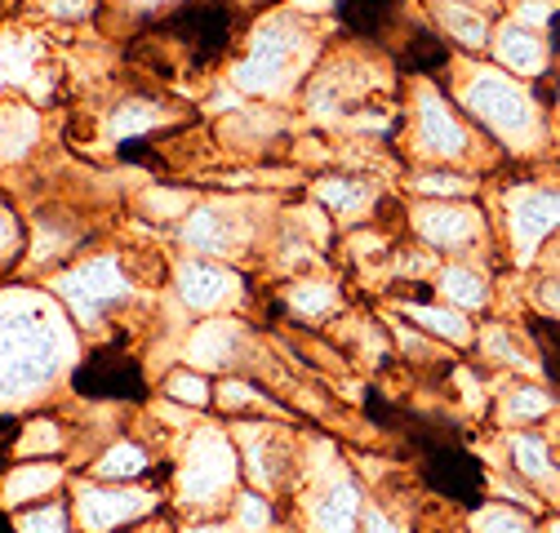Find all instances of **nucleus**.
I'll return each mask as SVG.
<instances>
[{
	"label": "nucleus",
	"mask_w": 560,
	"mask_h": 533,
	"mask_svg": "<svg viewBox=\"0 0 560 533\" xmlns=\"http://www.w3.org/2000/svg\"><path fill=\"white\" fill-rule=\"evenodd\" d=\"M471 111L499 133V139L516 143V147H529L534 143V133H538V107L529 98V90L503 81V76H476L471 94H467Z\"/></svg>",
	"instance_id": "f257e3e1"
},
{
	"label": "nucleus",
	"mask_w": 560,
	"mask_h": 533,
	"mask_svg": "<svg viewBox=\"0 0 560 533\" xmlns=\"http://www.w3.org/2000/svg\"><path fill=\"white\" fill-rule=\"evenodd\" d=\"M232 32L236 23L223 0H196V5H183L165 23V36H174L191 62H214L232 45Z\"/></svg>",
	"instance_id": "f03ea898"
},
{
	"label": "nucleus",
	"mask_w": 560,
	"mask_h": 533,
	"mask_svg": "<svg viewBox=\"0 0 560 533\" xmlns=\"http://www.w3.org/2000/svg\"><path fill=\"white\" fill-rule=\"evenodd\" d=\"M77 391L103 395V400H129V395H143V378H138V369L129 365V356L94 352L85 360V369L77 374Z\"/></svg>",
	"instance_id": "7ed1b4c3"
},
{
	"label": "nucleus",
	"mask_w": 560,
	"mask_h": 533,
	"mask_svg": "<svg viewBox=\"0 0 560 533\" xmlns=\"http://www.w3.org/2000/svg\"><path fill=\"white\" fill-rule=\"evenodd\" d=\"M551 227H560V196L556 191H529L512 200V232L521 240V253H529Z\"/></svg>",
	"instance_id": "20e7f679"
},
{
	"label": "nucleus",
	"mask_w": 560,
	"mask_h": 533,
	"mask_svg": "<svg viewBox=\"0 0 560 533\" xmlns=\"http://www.w3.org/2000/svg\"><path fill=\"white\" fill-rule=\"evenodd\" d=\"M494 54L508 72H521V76H538L551 67V45L534 27H503L494 36Z\"/></svg>",
	"instance_id": "39448f33"
},
{
	"label": "nucleus",
	"mask_w": 560,
	"mask_h": 533,
	"mask_svg": "<svg viewBox=\"0 0 560 533\" xmlns=\"http://www.w3.org/2000/svg\"><path fill=\"white\" fill-rule=\"evenodd\" d=\"M400 10V0H338V19L357 36H383Z\"/></svg>",
	"instance_id": "423d86ee"
},
{
	"label": "nucleus",
	"mask_w": 560,
	"mask_h": 533,
	"mask_svg": "<svg viewBox=\"0 0 560 533\" xmlns=\"http://www.w3.org/2000/svg\"><path fill=\"white\" fill-rule=\"evenodd\" d=\"M400 62L409 67V72H441V67L450 62V49L441 45L436 32H413L409 45L400 49Z\"/></svg>",
	"instance_id": "0eeeda50"
},
{
	"label": "nucleus",
	"mask_w": 560,
	"mask_h": 533,
	"mask_svg": "<svg viewBox=\"0 0 560 533\" xmlns=\"http://www.w3.org/2000/svg\"><path fill=\"white\" fill-rule=\"evenodd\" d=\"M423 232L436 245H463V240L476 236V214H467V210H436V214L423 218Z\"/></svg>",
	"instance_id": "6e6552de"
},
{
	"label": "nucleus",
	"mask_w": 560,
	"mask_h": 533,
	"mask_svg": "<svg viewBox=\"0 0 560 533\" xmlns=\"http://www.w3.org/2000/svg\"><path fill=\"white\" fill-rule=\"evenodd\" d=\"M228 289V276H219L214 266H187L183 272V294H187V303H214L219 294Z\"/></svg>",
	"instance_id": "1a4fd4ad"
},
{
	"label": "nucleus",
	"mask_w": 560,
	"mask_h": 533,
	"mask_svg": "<svg viewBox=\"0 0 560 533\" xmlns=\"http://www.w3.org/2000/svg\"><path fill=\"white\" fill-rule=\"evenodd\" d=\"M512 458H516L521 472H525V476H534V481L551 476V453H547V445H542V440H534V436H521V440L512 445Z\"/></svg>",
	"instance_id": "9d476101"
},
{
	"label": "nucleus",
	"mask_w": 560,
	"mask_h": 533,
	"mask_svg": "<svg viewBox=\"0 0 560 533\" xmlns=\"http://www.w3.org/2000/svg\"><path fill=\"white\" fill-rule=\"evenodd\" d=\"M428 129H432V143H436L441 152H463V147H467V133H463L441 107H432V103H428Z\"/></svg>",
	"instance_id": "9b49d317"
},
{
	"label": "nucleus",
	"mask_w": 560,
	"mask_h": 533,
	"mask_svg": "<svg viewBox=\"0 0 560 533\" xmlns=\"http://www.w3.org/2000/svg\"><path fill=\"white\" fill-rule=\"evenodd\" d=\"M547 414V395L542 391H516L503 400V418L512 423H529V418H542Z\"/></svg>",
	"instance_id": "f8f14e48"
},
{
	"label": "nucleus",
	"mask_w": 560,
	"mask_h": 533,
	"mask_svg": "<svg viewBox=\"0 0 560 533\" xmlns=\"http://www.w3.org/2000/svg\"><path fill=\"white\" fill-rule=\"evenodd\" d=\"M476 529L480 533H529V520L521 511H508V507H489L476 516Z\"/></svg>",
	"instance_id": "ddd939ff"
},
{
	"label": "nucleus",
	"mask_w": 560,
	"mask_h": 533,
	"mask_svg": "<svg viewBox=\"0 0 560 533\" xmlns=\"http://www.w3.org/2000/svg\"><path fill=\"white\" fill-rule=\"evenodd\" d=\"M445 294H450V298H458L463 307H480V298H485V285H480L471 272H463V266H454V272L445 276Z\"/></svg>",
	"instance_id": "4468645a"
},
{
	"label": "nucleus",
	"mask_w": 560,
	"mask_h": 533,
	"mask_svg": "<svg viewBox=\"0 0 560 533\" xmlns=\"http://www.w3.org/2000/svg\"><path fill=\"white\" fill-rule=\"evenodd\" d=\"M352 507H357L352 489H338V494H334V502H325L320 524H325V529H334V533H347V516H352Z\"/></svg>",
	"instance_id": "2eb2a0df"
},
{
	"label": "nucleus",
	"mask_w": 560,
	"mask_h": 533,
	"mask_svg": "<svg viewBox=\"0 0 560 533\" xmlns=\"http://www.w3.org/2000/svg\"><path fill=\"white\" fill-rule=\"evenodd\" d=\"M556 14H560V5H556V0H521V27H551L556 23Z\"/></svg>",
	"instance_id": "dca6fc26"
},
{
	"label": "nucleus",
	"mask_w": 560,
	"mask_h": 533,
	"mask_svg": "<svg viewBox=\"0 0 560 533\" xmlns=\"http://www.w3.org/2000/svg\"><path fill=\"white\" fill-rule=\"evenodd\" d=\"M418 316H423V320H428L436 333H445V339H454V343H458V339H467V324H463L458 316H445V311H418Z\"/></svg>",
	"instance_id": "f3484780"
},
{
	"label": "nucleus",
	"mask_w": 560,
	"mask_h": 533,
	"mask_svg": "<svg viewBox=\"0 0 560 533\" xmlns=\"http://www.w3.org/2000/svg\"><path fill=\"white\" fill-rule=\"evenodd\" d=\"M138 466H143V458H138V453H112L103 472H138Z\"/></svg>",
	"instance_id": "a211bd4d"
},
{
	"label": "nucleus",
	"mask_w": 560,
	"mask_h": 533,
	"mask_svg": "<svg viewBox=\"0 0 560 533\" xmlns=\"http://www.w3.org/2000/svg\"><path fill=\"white\" fill-rule=\"evenodd\" d=\"M467 182L463 178H445V174H436V178H423V191H463Z\"/></svg>",
	"instance_id": "6ab92c4d"
},
{
	"label": "nucleus",
	"mask_w": 560,
	"mask_h": 533,
	"mask_svg": "<svg viewBox=\"0 0 560 533\" xmlns=\"http://www.w3.org/2000/svg\"><path fill=\"white\" fill-rule=\"evenodd\" d=\"M547 45H551V54H560V14H556V23L547 27Z\"/></svg>",
	"instance_id": "aec40b11"
},
{
	"label": "nucleus",
	"mask_w": 560,
	"mask_h": 533,
	"mask_svg": "<svg viewBox=\"0 0 560 533\" xmlns=\"http://www.w3.org/2000/svg\"><path fill=\"white\" fill-rule=\"evenodd\" d=\"M542 298H547L551 307H560V285H547V289H542Z\"/></svg>",
	"instance_id": "412c9836"
},
{
	"label": "nucleus",
	"mask_w": 560,
	"mask_h": 533,
	"mask_svg": "<svg viewBox=\"0 0 560 533\" xmlns=\"http://www.w3.org/2000/svg\"><path fill=\"white\" fill-rule=\"evenodd\" d=\"M370 533H392V529H387V524H383V520L374 516V520H370Z\"/></svg>",
	"instance_id": "4be33fe9"
},
{
	"label": "nucleus",
	"mask_w": 560,
	"mask_h": 533,
	"mask_svg": "<svg viewBox=\"0 0 560 533\" xmlns=\"http://www.w3.org/2000/svg\"><path fill=\"white\" fill-rule=\"evenodd\" d=\"M556 107H560V90H556Z\"/></svg>",
	"instance_id": "5701e85b"
},
{
	"label": "nucleus",
	"mask_w": 560,
	"mask_h": 533,
	"mask_svg": "<svg viewBox=\"0 0 560 533\" xmlns=\"http://www.w3.org/2000/svg\"><path fill=\"white\" fill-rule=\"evenodd\" d=\"M556 533H560V524H556Z\"/></svg>",
	"instance_id": "b1692460"
}]
</instances>
